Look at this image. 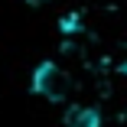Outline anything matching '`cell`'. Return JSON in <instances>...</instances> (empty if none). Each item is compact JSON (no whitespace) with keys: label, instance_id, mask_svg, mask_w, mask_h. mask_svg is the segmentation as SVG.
Segmentation results:
<instances>
[{"label":"cell","instance_id":"obj_2","mask_svg":"<svg viewBox=\"0 0 127 127\" xmlns=\"http://www.w3.org/2000/svg\"><path fill=\"white\" fill-rule=\"evenodd\" d=\"M65 127H101L104 117H101V108L98 104H68L65 108V117H62Z\"/></svg>","mask_w":127,"mask_h":127},{"label":"cell","instance_id":"obj_1","mask_svg":"<svg viewBox=\"0 0 127 127\" xmlns=\"http://www.w3.org/2000/svg\"><path fill=\"white\" fill-rule=\"evenodd\" d=\"M30 88H33V95L52 101V104H62V101H68L72 91H75V78H72V72L62 62L42 59L33 68V75H30Z\"/></svg>","mask_w":127,"mask_h":127}]
</instances>
